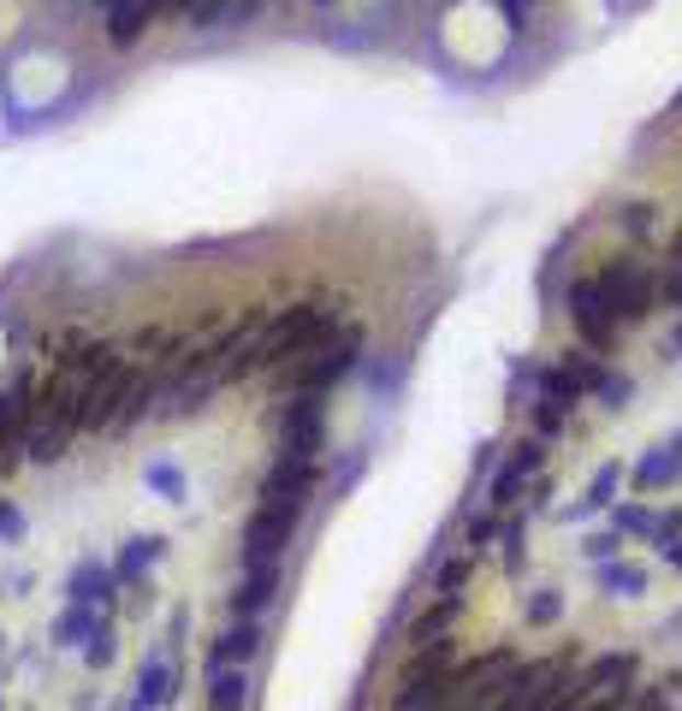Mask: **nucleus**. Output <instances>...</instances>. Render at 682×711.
I'll use <instances>...</instances> for the list:
<instances>
[{
	"label": "nucleus",
	"instance_id": "nucleus-1",
	"mask_svg": "<svg viewBox=\"0 0 682 711\" xmlns=\"http://www.w3.org/2000/svg\"><path fill=\"white\" fill-rule=\"evenodd\" d=\"M391 711H452V658L440 646H422L416 664L398 681V700Z\"/></svg>",
	"mask_w": 682,
	"mask_h": 711
},
{
	"label": "nucleus",
	"instance_id": "nucleus-2",
	"mask_svg": "<svg viewBox=\"0 0 682 711\" xmlns=\"http://www.w3.org/2000/svg\"><path fill=\"white\" fill-rule=\"evenodd\" d=\"M292 528H297V504L261 498V511L243 528V563H273L285 551V540H292Z\"/></svg>",
	"mask_w": 682,
	"mask_h": 711
},
{
	"label": "nucleus",
	"instance_id": "nucleus-3",
	"mask_svg": "<svg viewBox=\"0 0 682 711\" xmlns=\"http://www.w3.org/2000/svg\"><path fill=\"white\" fill-rule=\"evenodd\" d=\"M321 445V391H297V403L285 410V457H315Z\"/></svg>",
	"mask_w": 682,
	"mask_h": 711
},
{
	"label": "nucleus",
	"instance_id": "nucleus-4",
	"mask_svg": "<svg viewBox=\"0 0 682 711\" xmlns=\"http://www.w3.org/2000/svg\"><path fill=\"white\" fill-rule=\"evenodd\" d=\"M576 326H582V339L588 344H612V332H617V314H612V302H605L600 285H576Z\"/></svg>",
	"mask_w": 682,
	"mask_h": 711
},
{
	"label": "nucleus",
	"instance_id": "nucleus-5",
	"mask_svg": "<svg viewBox=\"0 0 682 711\" xmlns=\"http://www.w3.org/2000/svg\"><path fill=\"white\" fill-rule=\"evenodd\" d=\"M273 587H280V575H273V563H250V582L231 593V611L238 617H255L261 605L273 599Z\"/></svg>",
	"mask_w": 682,
	"mask_h": 711
},
{
	"label": "nucleus",
	"instance_id": "nucleus-6",
	"mask_svg": "<svg viewBox=\"0 0 682 711\" xmlns=\"http://www.w3.org/2000/svg\"><path fill=\"white\" fill-rule=\"evenodd\" d=\"M534 469H541V445H516V457L504 462V469H499V481H492V498H499V504H511V498H516V486L528 481Z\"/></svg>",
	"mask_w": 682,
	"mask_h": 711
},
{
	"label": "nucleus",
	"instance_id": "nucleus-7",
	"mask_svg": "<svg viewBox=\"0 0 682 711\" xmlns=\"http://www.w3.org/2000/svg\"><path fill=\"white\" fill-rule=\"evenodd\" d=\"M255 641H261L255 622H238V629H226L220 641H214V670H220V664H243V658L255 652Z\"/></svg>",
	"mask_w": 682,
	"mask_h": 711
},
{
	"label": "nucleus",
	"instance_id": "nucleus-8",
	"mask_svg": "<svg viewBox=\"0 0 682 711\" xmlns=\"http://www.w3.org/2000/svg\"><path fill=\"white\" fill-rule=\"evenodd\" d=\"M31 421V391L24 386H12V391H0V445H12V433Z\"/></svg>",
	"mask_w": 682,
	"mask_h": 711
},
{
	"label": "nucleus",
	"instance_id": "nucleus-9",
	"mask_svg": "<svg viewBox=\"0 0 682 711\" xmlns=\"http://www.w3.org/2000/svg\"><path fill=\"white\" fill-rule=\"evenodd\" d=\"M208 700H214V711H238L243 706V676L220 664V670H214V693H208Z\"/></svg>",
	"mask_w": 682,
	"mask_h": 711
},
{
	"label": "nucleus",
	"instance_id": "nucleus-10",
	"mask_svg": "<svg viewBox=\"0 0 682 711\" xmlns=\"http://www.w3.org/2000/svg\"><path fill=\"white\" fill-rule=\"evenodd\" d=\"M0 534H19V511H7V504H0Z\"/></svg>",
	"mask_w": 682,
	"mask_h": 711
},
{
	"label": "nucleus",
	"instance_id": "nucleus-11",
	"mask_svg": "<svg viewBox=\"0 0 682 711\" xmlns=\"http://www.w3.org/2000/svg\"><path fill=\"white\" fill-rule=\"evenodd\" d=\"M588 711H617V693H612V700H600V706H588Z\"/></svg>",
	"mask_w": 682,
	"mask_h": 711
}]
</instances>
